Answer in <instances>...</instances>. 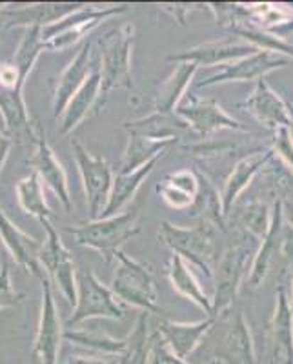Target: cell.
I'll use <instances>...</instances> for the list:
<instances>
[{
	"label": "cell",
	"mask_w": 293,
	"mask_h": 364,
	"mask_svg": "<svg viewBox=\"0 0 293 364\" xmlns=\"http://www.w3.org/2000/svg\"><path fill=\"white\" fill-rule=\"evenodd\" d=\"M135 44V28L122 24L113 28L99 38L100 48V97L97 112L106 106L107 99L115 90H132V51Z\"/></svg>",
	"instance_id": "1"
},
{
	"label": "cell",
	"mask_w": 293,
	"mask_h": 364,
	"mask_svg": "<svg viewBox=\"0 0 293 364\" xmlns=\"http://www.w3.org/2000/svg\"><path fill=\"white\" fill-rule=\"evenodd\" d=\"M159 237L175 255L184 259L188 264L197 266L208 277H213L217 264V226L211 220L201 219L198 224L191 228L177 226L164 220L161 223Z\"/></svg>",
	"instance_id": "2"
},
{
	"label": "cell",
	"mask_w": 293,
	"mask_h": 364,
	"mask_svg": "<svg viewBox=\"0 0 293 364\" xmlns=\"http://www.w3.org/2000/svg\"><path fill=\"white\" fill-rule=\"evenodd\" d=\"M68 232L75 237L77 245L91 248L104 257V262L115 259L117 253L132 237L141 232L139 228V210H129L113 217H100L95 220H86L77 226H70Z\"/></svg>",
	"instance_id": "3"
},
{
	"label": "cell",
	"mask_w": 293,
	"mask_h": 364,
	"mask_svg": "<svg viewBox=\"0 0 293 364\" xmlns=\"http://www.w3.org/2000/svg\"><path fill=\"white\" fill-rule=\"evenodd\" d=\"M115 259L117 268L113 273L112 284H110V290L113 291V295L119 301L142 311L161 314V308L157 304V286H155L151 269L126 255L122 250L117 253Z\"/></svg>",
	"instance_id": "4"
},
{
	"label": "cell",
	"mask_w": 293,
	"mask_h": 364,
	"mask_svg": "<svg viewBox=\"0 0 293 364\" xmlns=\"http://www.w3.org/2000/svg\"><path fill=\"white\" fill-rule=\"evenodd\" d=\"M124 306L117 301L110 286L102 284L95 272L90 268L82 269L77 277V304L73 314L66 321L68 330L90 318H124Z\"/></svg>",
	"instance_id": "5"
},
{
	"label": "cell",
	"mask_w": 293,
	"mask_h": 364,
	"mask_svg": "<svg viewBox=\"0 0 293 364\" xmlns=\"http://www.w3.org/2000/svg\"><path fill=\"white\" fill-rule=\"evenodd\" d=\"M248 262L250 250L246 245L231 246L220 255V259H217L213 269L215 294L211 297V317H223L233 306L244 277H248Z\"/></svg>",
	"instance_id": "6"
},
{
	"label": "cell",
	"mask_w": 293,
	"mask_h": 364,
	"mask_svg": "<svg viewBox=\"0 0 293 364\" xmlns=\"http://www.w3.org/2000/svg\"><path fill=\"white\" fill-rule=\"evenodd\" d=\"M46 230V240L42 242L41 264L46 277L53 282L68 304H77V268L70 250L64 246L63 239L53 228L51 220H42ZM51 284V286H53Z\"/></svg>",
	"instance_id": "7"
},
{
	"label": "cell",
	"mask_w": 293,
	"mask_h": 364,
	"mask_svg": "<svg viewBox=\"0 0 293 364\" xmlns=\"http://www.w3.org/2000/svg\"><path fill=\"white\" fill-rule=\"evenodd\" d=\"M70 144L71 151H73V161L77 168H79L80 178H82L90 220L100 219L104 206L107 203V197H110V190H112V168H110V164L104 159L91 155L79 141L73 139Z\"/></svg>",
	"instance_id": "8"
},
{
	"label": "cell",
	"mask_w": 293,
	"mask_h": 364,
	"mask_svg": "<svg viewBox=\"0 0 293 364\" xmlns=\"http://www.w3.org/2000/svg\"><path fill=\"white\" fill-rule=\"evenodd\" d=\"M174 113H177L179 119L186 122L188 128L201 136H210L223 129L250 133L243 122L224 112L219 102H215L213 99H203L193 93H186Z\"/></svg>",
	"instance_id": "9"
},
{
	"label": "cell",
	"mask_w": 293,
	"mask_h": 364,
	"mask_svg": "<svg viewBox=\"0 0 293 364\" xmlns=\"http://www.w3.org/2000/svg\"><path fill=\"white\" fill-rule=\"evenodd\" d=\"M288 64L289 58L282 57V55L270 53V51H255L248 57L223 64L217 73L198 80L197 87H210L226 82H257L260 79H266V75L272 73V71L286 68Z\"/></svg>",
	"instance_id": "10"
},
{
	"label": "cell",
	"mask_w": 293,
	"mask_h": 364,
	"mask_svg": "<svg viewBox=\"0 0 293 364\" xmlns=\"http://www.w3.org/2000/svg\"><path fill=\"white\" fill-rule=\"evenodd\" d=\"M42 284V306L38 328L33 341V355L41 364H58V352L64 339V328L60 323L58 308L55 304L53 286L50 279H41Z\"/></svg>",
	"instance_id": "11"
},
{
	"label": "cell",
	"mask_w": 293,
	"mask_h": 364,
	"mask_svg": "<svg viewBox=\"0 0 293 364\" xmlns=\"http://www.w3.org/2000/svg\"><path fill=\"white\" fill-rule=\"evenodd\" d=\"M284 219H282V199H277L272 208V220L266 232L265 239L260 240V248L257 250L253 262L248 272L250 288H259L268 279L275 266L277 259L284 255V245L288 232L284 230Z\"/></svg>",
	"instance_id": "12"
},
{
	"label": "cell",
	"mask_w": 293,
	"mask_h": 364,
	"mask_svg": "<svg viewBox=\"0 0 293 364\" xmlns=\"http://www.w3.org/2000/svg\"><path fill=\"white\" fill-rule=\"evenodd\" d=\"M0 240L13 261L24 268L29 275L37 277L38 281L46 277L44 268L41 264L42 242L29 233L22 232L2 210H0Z\"/></svg>",
	"instance_id": "13"
},
{
	"label": "cell",
	"mask_w": 293,
	"mask_h": 364,
	"mask_svg": "<svg viewBox=\"0 0 293 364\" xmlns=\"http://www.w3.org/2000/svg\"><path fill=\"white\" fill-rule=\"evenodd\" d=\"M239 106L246 109L260 126L272 132L289 128V104L270 86L266 79L257 80L252 95L246 97Z\"/></svg>",
	"instance_id": "14"
},
{
	"label": "cell",
	"mask_w": 293,
	"mask_h": 364,
	"mask_svg": "<svg viewBox=\"0 0 293 364\" xmlns=\"http://www.w3.org/2000/svg\"><path fill=\"white\" fill-rule=\"evenodd\" d=\"M0 115H2V122H4L6 135L13 142L35 146L42 129L38 122H35L29 117L28 106H26L21 90L0 87Z\"/></svg>",
	"instance_id": "15"
},
{
	"label": "cell",
	"mask_w": 293,
	"mask_h": 364,
	"mask_svg": "<svg viewBox=\"0 0 293 364\" xmlns=\"http://www.w3.org/2000/svg\"><path fill=\"white\" fill-rule=\"evenodd\" d=\"M84 4L80 2H38V4L22 6V8H4L0 11L2 29L15 28H46V26L58 22L68 17L70 13L77 11Z\"/></svg>",
	"instance_id": "16"
},
{
	"label": "cell",
	"mask_w": 293,
	"mask_h": 364,
	"mask_svg": "<svg viewBox=\"0 0 293 364\" xmlns=\"http://www.w3.org/2000/svg\"><path fill=\"white\" fill-rule=\"evenodd\" d=\"M253 46L244 41H220V42H206V44H198L184 50L181 53L168 55L166 60L169 63H191L197 66L211 68V66H223V64L237 60V58L248 57V55L255 53Z\"/></svg>",
	"instance_id": "17"
},
{
	"label": "cell",
	"mask_w": 293,
	"mask_h": 364,
	"mask_svg": "<svg viewBox=\"0 0 293 364\" xmlns=\"http://www.w3.org/2000/svg\"><path fill=\"white\" fill-rule=\"evenodd\" d=\"M31 171L37 173L41 182L48 184L55 195H57L58 203L63 204L66 211L71 210V195L70 186H68V175L64 166L57 161L53 149L48 144L46 133L41 132L37 142H35V154L29 159Z\"/></svg>",
	"instance_id": "18"
},
{
	"label": "cell",
	"mask_w": 293,
	"mask_h": 364,
	"mask_svg": "<svg viewBox=\"0 0 293 364\" xmlns=\"http://www.w3.org/2000/svg\"><path fill=\"white\" fill-rule=\"evenodd\" d=\"M215 357L226 364H259L250 324L243 311L231 315L226 333L215 350Z\"/></svg>",
	"instance_id": "19"
},
{
	"label": "cell",
	"mask_w": 293,
	"mask_h": 364,
	"mask_svg": "<svg viewBox=\"0 0 293 364\" xmlns=\"http://www.w3.org/2000/svg\"><path fill=\"white\" fill-rule=\"evenodd\" d=\"M273 157H275V155H273V151L270 148L265 149V151L260 149V151H255V154L243 157L235 166H233V170H231V173L228 175L226 181H224L223 191H220L219 195L224 217L230 215L231 208L235 206L239 195L252 184L253 178L259 175V171L262 170V168H266V164H268Z\"/></svg>",
	"instance_id": "20"
},
{
	"label": "cell",
	"mask_w": 293,
	"mask_h": 364,
	"mask_svg": "<svg viewBox=\"0 0 293 364\" xmlns=\"http://www.w3.org/2000/svg\"><path fill=\"white\" fill-rule=\"evenodd\" d=\"M91 42H84L79 53L75 55L73 60L66 66V70L60 73L53 90V117L60 119V115L66 109L68 102L73 99V95L80 90L86 79L91 73Z\"/></svg>",
	"instance_id": "21"
},
{
	"label": "cell",
	"mask_w": 293,
	"mask_h": 364,
	"mask_svg": "<svg viewBox=\"0 0 293 364\" xmlns=\"http://www.w3.org/2000/svg\"><path fill=\"white\" fill-rule=\"evenodd\" d=\"M215 317H206L198 323H174V321H161L159 333L166 341L168 348L179 359L186 360L197 346L203 343L208 331L213 328Z\"/></svg>",
	"instance_id": "22"
},
{
	"label": "cell",
	"mask_w": 293,
	"mask_h": 364,
	"mask_svg": "<svg viewBox=\"0 0 293 364\" xmlns=\"http://www.w3.org/2000/svg\"><path fill=\"white\" fill-rule=\"evenodd\" d=\"M100 97V73L99 68H93L86 82L80 86V90L73 95V99L68 102L66 109L60 115V124L58 133L63 136L70 135L77 126L90 115L91 112H97V102Z\"/></svg>",
	"instance_id": "23"
},
{
	"label": "cell",
	"mask_w": 293,
	"mask_h": 364,
	"mask_svg": "<svg viewBox=\"0 0 293 364\" xmlns=\"http://www.w3.org/2000/svg\"><path fill=\"white\" fill-rule=\"evenodd\" d=\"M268 330L275 363H279L282 357L293 355V310L284 286H279L277 290L275 311Z\"/></svg>",
	"instance_id": "24"
},
{
	"label": "cell",
	"mask_w": 293,
	"mask_h": 364,
	"mask_svg": "<svg viewBox=\"0 0 293 364\" xmlns=\"http://www.w3.org/2000/svg\"><path fill=\"white\" fill-rule=\"evenodd\" d=\"M228 29L239 35L240 38H244V42H248V44L253 46L255 50L282 55V57L289 58V60L293 58L292 42L286 41L284 37H277V35H273L272 31L260 29L259 26L250 22L248 18L244 17L243 8H239V6H237L235 17L231 18V22L228 24Z\"/></svg>",
	"instance_id": "25"
},
{
	"label": "cell",
	"mask_w": 293,
	"mask_h": 364,
	"mask_svg": "<svg viewBox=\"0 0 293 364\" xmlns=\"http://www.w3.org/2000/svg\"><path fill=\"white\" fill-rule=\"evenodd\" d=\"M159 159L161 157L153 159L148 164L141 166L139 170L129 171V173H117L115 177H113L110 197H107V203L106 206H104V211L100 217L119 215V211L132 203L133 197H135L137 191H139V188L142 186V182L151 175L153 168L157 166Z\"/></svg>",
	"instance_id": "26"
},
{
	"label": "cell",
	"mask_w": 293,
	"mask_h": 364,
	"mask_svg": "<svg viewBox=\"0 0 293 364\" xmlns=\"http://www.w3.org/2000/svg\"><path fill=\"white\" fill-rule=\"evenodd\" d=\"M198 66L191 63H177V68L171 71L168 79L161 84L155 97V113H162V115H174L175 108L179 106L184 95H186L188 87H190L191 80L197 75Z\"/></svg>",
	"instance_id": "27"
},
{
	"label": "cell",
	"mask_w": 293,
	"mask_h": 364,
	"mask_svg": "<svg viewBox=\"0 0 293 364\" xmlns=\"http://www.w3.org/2000/svg\"><path fill=\"white\" fill-rule=\"evenodd\" d=\"M124 129L128 135L132 136H144V139H151V141H169L175 139L177 141L179 135L190 129L186 122H182L179 117L174 115H162V113H155L146 115L142 119L137 120H126Z\"/></svg>",
	"instance_id": "28"
},
{
	"label": "cell",
	"mask_w": 293,
	"mask_h": 364,
	"mask_svg": "<svg viewBox=\"0 0 293 364\" xmlns=\"http://www.w3.org/2000/svg\"><path fill=\"white\" fill-rule=\"evenodd\" d=\"M168 279L169 284L177 291L179 295L186 297L188 301H191L197 308L204 311L208 317H211L213 310H211V297H208L204 294V290L201 288L198 281L195 279L193 272H191L190 264H188L184 259H181L179 255H171L168 266Z\"/></svg>",
	"instance_id": "29"
},
{
	"label": "cell",
	"mask_w": 293,
	"mask_h": 364,
	"mask_svg": "<svg viewBox=\"0 0 293 364\" xmlns=\"http://www.w3.org/2000/svg\"><path fill=\"white\" fill-rule=\"evenodd\" d=\"M175 142H177L175 139H169V141H151V139H144V136L129 135L128 146L124 149L122 161L119 162L117 173H129V171L139 170L141 166L148 164L153 159L162 157Z\"/></svg>",
	"instance_id": "30"
},
{
	"label": "cell",
	"mask_w": 293,
	"mask_h": 364,
	"mask_svg": "<svg viewBox=\"0 0 293 364\" xmlns=\"http://www.w3.org/2000/svg\"><path fill=\"white\" fill-rule=\"evenodd\" d=\"M64 339L75 346L84 348L90 355L97 357H117L124 350V339H115V337L102 333V331L93 330H64Z\"/></svg>",
	"instance_id": "31"
},
{
	"label": "cell",
	"mask_w": 293,
	"mask_h": 364,
	"mask_svg": "<svg viewBox=\"0 0 293 364\" xmlns=\"http://www.w3.org/2000/svg\"><path fill=\"white\" fill-rule=\"evenodd\" d=\"M15 193H17V200L24 213L35 217L41 223L42 220H51V208L46 203L42 182L35 171H29V175H26L24 178L17 182Z\"/></svg>",
	"instance_id": "32"
},
{
	"label": "cell",
	"mask_w": 293,
	"mask_h": 364,
	"mask_svg": "<svg viewBox=\"0 0 293 364\" xmlns=\"http://www.w3.org/2000/svg\"><path fill=\"white\" fill-rule=\"evenodd\" d=\"M42 51H44L42 28L24 29V35H22L21 42H18L17 51H15L13 58L9 60L15 66V70H17L22 84H26V80H28L29 73H31L33 66L37 64Z\"/></svg>",
	"instance_id": "33"
},
{
	"label": "cell",
	"mask_w": 293,
	"mask_h": 364,
	"mask_svg": "<svg viewBox=\"0 0 293 364\" xmlns=\"http://www.w3.org/2000/svg\"><path fill=\"white\" fill-rule=\"evenodd\" d=\"M126 344L120 355H117V364H148V311L139 314L135 326L124 337Z\"/></svg>",
	"instance_id": "34"
},
{
	"label": "cell",
	"mask_w": 293,
	"mask_h": 364,
	"mask_svg": "<svg viewBox=\"0 0 293 364\" xmlns=\"http://www.w3.org/2000/svg\"><path fill=\"white\" fill-rule=\"evenodd\" d=\"M237 220L250 235L262 240L268 232L270 220H272V208L266 203H260V200H250V203H244L243 206H239Z\"/></svg>",
	"instance_id": "35"
},
{
	"label": "cell",
	"mask_w": 293,
	"mask_h": 364,
	"mask_svg": "<svg viewBox=\"0 0 293 364\" xmlns=\"http://www.w3.org/2000/svg\"><path fill=\"white\" fill-rule=\"evenodd\" d=\"M22 299H24V295L18 294V291L13 288L11 272H9L8 261L2 259V262H0V310L18 306L22 302Z\"/></svg>",
	"instance_id": "36"
},
{
	"label": "cell",
	"mask_w": 293,
	"mask_h": 364,
	"mask_svg": "<svg viewBox=\"0 0 293 364\" xmlns=\"http://www.w3.org/2000/svg\"><path fill=\"white\" fill-rule=\"evenodd\" d=\"M148 364H188L186 360L179 359L168 348L166 341L162 339L161 333H153L149 337L148 346Z\"/></svg>",
	"instance_id": "37"
},
{
	"label": "cell",
	"mask_w": 293,
	"mask_h": 364,
	"mask_svg": "<svg viewBox=\"0 0 293 364\" xmlns=\"http://www.w3.org/2000/svg\"><path fill=\"white\" fill-rule=\"evenodd\" d=\"M162 182L169 184V186L175 188V190L184 191V193L190 195V197H193V199L197 200L198 190H201V181H198V177L191 170L174 171V173L166 175Z\"/></svg>",
	"instance_id": "38"
},
{
	"label": "cell",
	"mask_w": 293,
	"mask_h": 364,
	"mask_svg": "<svg viewBox=\"0 0 293 364\" xmlns=\"http://www.w3.org/2000/svg\"><path fill=\"white\" fill-rule=\"evenodd\" d=\"M273 155L281 159L282 164L293 173V139L288 128H279L273 132L272 148Z\"/></svg>",
	"instance_id": "39"
},
{
	"label": "cell",
	"mask_w": 293,
	"mask_h": 364,
	"mask_svg": "<svg viewBox=\"0 0 293 364\" xmlns=\"http://www.w3.org/2000/svg\"><path fill=\"white\" fill-rule=\"evenodd\" d=\"M155 190H157V193L164 199V203L168 204L169 208H175V210H186V208H190L191 204L195 203L193 197H190V195H186L181 190H175V188H171L169 184H166V182L157 184Z\"/></svg>",
	"instance_id": "40"
},
{
	"label": "cell",
	"mask_w": 293,
	"mask_h": 364,
	"mask_svg": "<svg viewBox=\"0 0 293 364\" xmlns=\"http://www.w3.org/2000/svg\"><path fill=\"white\" fill-rule=\"evenodd\" d=\"M159 8L164 13H168L169 17H174L175 22H179L181 26L186 24V15L191 11H197V9L206 8L204 4H190V2H177V4H161Z\"/></svg>",
	"instance_id": "41"
},
{
	"label": "cell",
	"mask_w": 293,
	"mask_h": 364,
	"mask_svg": "<svg viewBox=\"0 0 293 364\" xmlns=\"http://www.w3.org/2000/svg\"><path fill=\"white\" fill-rule=\"evenodd\" d=\"M0 87H6V90H21L24 87V84L21 82V77H18L17 70L11 63H0Z\"/></svg>",
	"instance_id": "42"
},
{
	"label": "cell",
	"mask_w": 293,
	"mask_h": 364,
	"mask_svg": "<svg viewBox=\"0 0 293 364\" xmlns=\"http://www.w3.org/2000/svg\"><path fill=\"white\" fill-rule=\"evenodd\" d=\"M58 364H117L115 357H97V355H87V357H71L66 363Z\"/></svg>",
	"instance_id": "43"
},
{
	"label": "cell",
	"mask_w": 293,
	"mask_h": 364,
	"mask_svg": "<svg viewBox=\"0 0 293 364\" xmlns=\"http://www.w3.org/2000/svg\"><path fill=\"white\" fill-rule=\"evenodd\" d=\"M13 144H15V142H13L6 133L0 132V171L4 168L6 161H8V155L9 151H11Z\"/></svg>",
	"instance_id": "44"
},
{
	"label": "cell",
	"mask_w": 293,
	"mask_h": 364,
	"mask_svg": "<svg viewBox=\"0 0 293 364\" xmlns=\"http://www.w3.org/2000/svg\"><path fill=\"white\" fill-rule=\"evenodd\" d=\"M284 257L289 259V277H292V288H293V232L288 228V237H286V245H284ZM292 310H293V290H292Z\"/></svg>",
	"instance_id": "45"
},
{
	"label": "cell",
	"mask_w": 293,
	"mask_h": 364,
	"mask_svg": "<svg viewBox=\"0 0 293 364\" xmlns=\"http://www.w3.org/2000/svg\"><path fill=\"white\" fill-rule=\"evenodd\" d=\"M282 219L288 220V228L293 232V200L282 199Z\"/></svg>",
	"instance_id": "46"
},
{
	"label": "cell",
	"mask_w": 293,
	"mask_h": 364,
	"mask_svg": "<svg viewBox=\"0 0 293 364\" xmlns=\"http://www.w3.org/2000/svg\"><path fill=\"white\" fill-rule=\"evenodd\" d=\"M289 135L293 139V106H289Z\"/></svg>",
	"instance_id": "47"
},
{
	"label": "cell",
	"mask_w": 293,
	"mask_h": 364,
	"mask_svg": "<svg viewBox=\"0 0 293 364\" xmlns=\"http://www.w3.org/2000/svg\"><path fill=\"white\" fill-rule=\"evenodd\" d=\"M277 364H293V355L282 357V359L279 360V363H277Z\"/></svg>",
	"instance_id": "48"
},
{
	"label": "cell",
	"mask_w": 293,
	"mask_h": 364,
	"mask_svg": "<svg viewBox=\"0 0 293 364\" xmlns=\"http://www.w3.org/2000/svg\"><path fill=\"white\" fill-rule=\"evenodd\" d=\"M210 364H226V363H223V360H220V359H217V357H215V359L211 360Z\"/></svg>",
	"instance_id": "49"
},
{
	"label": "cell",
	"mask_w": 293,
	"mask_h": 364,
	"mask_svg": "<svg viewBox=\"0 0 293 364\" xmlns=\"http://www.w3.org/2000/svg\"><path fill=\"white\" fill-rule=\"evenodd\" d=\"M6 6H8V4H6V2H0V11H2V9H4Z\"/></svg>",
	"instance_id": "50"
}]
</instances>
